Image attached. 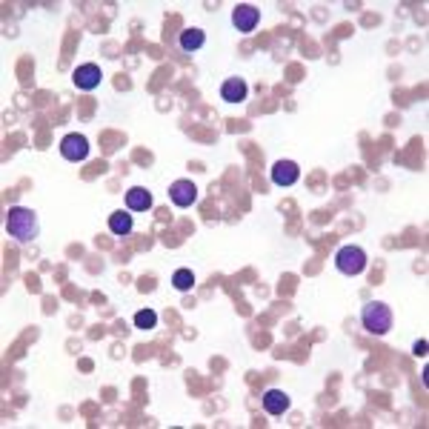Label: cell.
I'll return each instance as SVG.
<instances>
[{
	"mask_svg": "<svg viewBox=\"0 0 429 429\" xmlns=\"http://www.w3.org/2000/svg\"><path fill=\"white\" fill-rule=\"evenodd\" d=\"M6 232H9V237L17 240V244H32V240L40 235V224H38L35 209L12 206L6 212Z\"/></svg>",
	"mask_w": 429,
	"mask_h": 429,
	"instance_id": "6da1fadb",
	"label": "cell"
},
{
	"mask_svg": "<svg viewBox=\"0 0 429 429\" xmlns=\"http://www.w3.org/2000/svg\"><path fill=\"white\" fill-rule=\"evenodd\" d=\"M361 324L369 335H387L392 329V309L381 301H372L361 312Z\"/></svg>",
	"mask_w": 429,
	"mask_h": 429,
	"instance_id": "7a4b0ae2",
	"label": "cell"
},
{
	"mask_svg": "<svg viewBox=\"0 0 429 429\" xmlns=\"http://www.w3.org/2000/svg\"><path fill=\"white\" fill-rule=\"evenodd\" d=\"M366 263H369L366 252H364L361 247H355V244H346V247H341V249H338V255H335V266H338V272L350 275V278L361 275V272L366 270Z\"/></svg>",
	"mask_w": 429,
	"mask_h": 429,
	"instance_id": "3957f363",
	"label": "cell"
},
{
	"mask_svg": "<svg viewBox=\"0 0 429 429\" xmlns=\"http://www.w3.org/2000/svg\"><path fill=\"white\" fill-rule=\"evenodd\" d=\"M61 155L66 160H72V164H80V160L89 157V141L84 135H77V132H72V135H66L61 141Z\"/></svg>",
	"mask_w": 429,
	"mask_h": 429,
	"instance_id": "277c9868",
	"label": "cell"
},
{
	"mask_svg": "<svg viewBox=\"0 0 429 429\" xmlns=\"http://www.w3.org/2000/svg\"><path fill=\"white\" fill-rule=\"evenodd\" d=\"M100 66L98 63H80L75 72H72V80H75V86L77 89H84V92H92L100 86Z\"/></svg>",
	"mask_w": 429,
	"mask_h": 429,
	"instance_id": "5b68a950",
	"label": "cell"
},
{
	"mask_svg": "<svg viewBox=\"0 0 429 429\" xmlns=\"http://www.w3.org/2000/svg\"><path fill=\"white\" fill-rule=\"evenodd\" d=\"M258 20H260V12H258L252 3H240V6H235V12H232V23H235V29H237V32H244V35L255 32Z\"/></svg>",
	"mask_w": 429,
	"mask_h": 429,
	"instance_id": "8992f818",
	"label": "cell"
},
{
	"mask_svg": "<svg viewBox=\"0 0 429 429\" xmlns=\"http://www.w3.org/2000/svg\"><path fill=\"white\" fill-rule=\"evenodd\" d=\"M169 198H172L175 206L186 209V206H192V203L198 201V186H195L192 180H175V183L169 186Z\"/></svg>",
	"mask_w": 429,
	"mask_h": 429,
	"instance_id": "52a82bcc",
	"label": "cell"
},
{
	"mask_svg": "<svg viewBox=\"0 0 429 429\" xmlns=\"http://www.w3.org/2000/svg\"><path fill=\"white\" fill-rule=\"evenodd\" d=\"M301 178V166L295 164V160H278V164L272 166V183L275 186H292L298 183Z\"/></svg>",
	"mask_w": 429,
	"mask_h": 429,
	"instance_id": "ba28073f",
	"label": "cell"
},
{
	"mask_svg": "<svg viewBox=\"0 0 429 429\" xmlns=\"http://www.w3.org/2000/svg\"><path fill=\"white\" fill-rule=\"evenodd\" d=\"M263 410L270 415H283L289 410V395L283 389H266L263 392Z\"/></svg>",
	"mask_w": 429,
	"mask_h": 429,
	"instance_id": "9c48e42d",
	"label": "cell"
},
{
	"mask_svg": "<svg viewBox=\"0 0 429 429\" xmlns=\"http://www.w3.org/2000/svg\"><path fill=\"white\" fill-rule=\"evenodd\" d=\"M126 209L129 212H146L152 209V192L143 189V186H132L126 192Z\"/></svg>",
	"mask_w": 429,
	"mask_h": 429,
	"instance_id": "30bf717a",
	"label": "cell"
},
{
	"mask_svg": "<svg viewBox=\"0 0 429 429\" xmlns=\"http://www.w3.org/2000/svg\"><path fill=\"white\" fill-rule=\"evenodd\" d=\"M247 84L240 77H229V80H224L221 84V98L226 100V103H240V100H247Z\"/></svg>",
	"mask_w": 429,
	"mask_h": 429,
	"instance_id": "8fae6325",
	"label": "cell"
},
{
	"mask_svg": "<svg viewBox=\"0 0 429 429\" xmlns=\"http://www.w3.org/2000/svg\"><path fill=\"white\" fill-rule=\"evenodd\" d=\"M178 43H180V49H183V52H198V49L206 43V35H203V29L192 26V29H183V32H180Z\"/></svg>",
	"mask_w": 429,
	"mask_h": 429,
	"instance_id": "7c38bea8",
	"label": "cell"
},
{
	"mask_svg": "<svg viewBox=\"0 0 429 429\" xmlns=\"http://www.w3.org/2000/svg\"><path fill=\"white\" fill-rule=\"evenodd\" d=\"M109 232L118 235V237H126V235L132 232V214L123 212V209L112 212V214H109Z\"/></svg>",
	"mask_w": 429,
	"mask_h": 429,
	"instance_id": "4fadbf2b",
	"label": "cell"
},
{
	"mask_svg": "<svg viewBox=\"0 0 429 429\" xmlns=\"http://www.w3.org/2000/svg\"><path fill=\"white\" fill-rule=\"evenodd\" d=\"M172 283H175L178 292H189V289L195 286V275H192V270H178V272L172 275Z\"/></svg>",
	"mask_w": 429,
	"mask_h": 429,
	"instance_id": "5bb4252c",
	"label": "cell"
},
{
	"mask_svg": "<svg viewBox=\"0 0 429 429\" xmlns=\"http://www.w3.org/2000/svg\"><path fill=\"white\" fill-rule=\"evenodd\" d=\"M155 324H157V312L155 309H141L135 315V327L138 329H155Z\"/></svg>",
	"mask_w": 429,
	"mask_h": 429,
	"instance_id": "9a60e30c",
	"label": "cell"
},
{
	"mask_svg": "<svg viewBox=\"0 0 429 429\" xmlns=\"http://www.w3.org/2000/svg\"><path fill=\"white\" fill-rule=\"evenodd\" d=\"M415 355H426V341H418L415 343Z\"/></svg>",
	"mask_w": 429,
	"mask_h": 429,
	"instance_id": "2e32d148",
	"label": "cell"
}]
</instances>
